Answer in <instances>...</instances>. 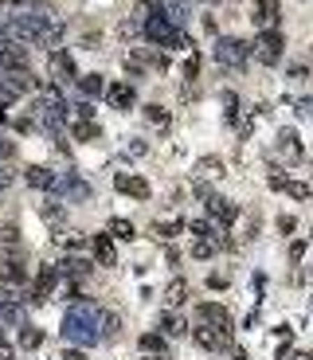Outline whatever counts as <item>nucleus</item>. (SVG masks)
Segmentation results:
<instances>
[{
  "mask_svg": "<svg viewBox=\"0 0 313 360\" xmlns=\"http://www.w3.org/2000/svg\"><path fill=\"white\" fill-rule=\"evenodd\" d=\"M63 360H82V352H78V349H67V352H63Z\"/></svg>",
  "mask_w": 313,
  "mask_h": 360,
  "instance_id": "79ce46f5",
  "label": "nucleus"
},
{
  "mask_svg": "<svg viewBox=\"0 0 313 360\" xmlns=\"http://www.w3.org/2000/svg\"><path fill=\"white\" fill-rule=\"evenodd\" d=\"M196 317L204 321V325H215V329H227V333H231V313H227L224 306H215V301H204V306L196 310Z\"/></svg>",
  "mask_w": 313,
  "mask_h": 360,
  "instance_id": "4468645a",
  "label": "nucleus"
},
{
  "mask_svg": "<svg viewBox=\"0 0 313 360\" xmlns=\"http://www.w3.org/2000/svg\"><path fill=\"white\" fill-rule=\"evenodd\" d=\"M20 345H24V349H39V345H43V333H39L36 325H24V329H20Z\"/></svg>",
  "mask_w": 313,
  "mask_h": 360,
  "instance_id": "c85d7f7f",
  "label": "nucleus"
},
{
  "mask_svg": "<svg viewBox=\"0 0 313 360\" xmlns=\"http://www.w3.org/2000/svg\"><path fill=\"white\" fill-rule=\"evenodd\" d=\"M290 360H310V352H290Z\"/></svg>",
  "mask_w": 313,
  "mask_h": 360,
  "instance_id": "37998d69",
  "label": "nucleus"
},
{
  "mask_svg": "<svg viewBox=\"0 0 313 360\" xmlns=\"http://www.w3.org/2000/svg\"><path fill=\"white\" fill-rule=\"evenodd\" d=\"M12 180H16V172H12L8 165H0V192H8V188H12Z\"/></svg>",
  "mask_w": 313,
  "mask_h": 360,
  "instance_id": "f704fd0d",
  "label": "nucleus"
},
{
  "mask_svg": "<svg viewBox=\"0 0 313 360\" xmlns=\"http://www.w3.org/2000/svg\"><path fill=\"white\" fill-rule=\"evenodd\" d=\"M302 255H305V243H293V247H290V262H302Z\"/></svg>",
  "mask_w": 313,
  "mask_h": 360,
  "instance_id": "58836bf2",
  "label": "nucleus"
},
{
  "mask_svg": "<svg viewBox=\"0 0 313 360\" xmlns=\"http://www.w3.org/2000/svg\"><path fill=\"white\" fill-rule=\"evenodd\" d=\"M282 51H286L282 28H263L259 36H254V43H251V55L263 63V67H278V63H282Z\"/></svg>",
  "mask_w": 313,
  "mask_h": 360,
  "instance_id": "7ed1b4c3",
  "label": "nucleus"
},
{
  "mask_svg": "<svg viewBox=\"0 0 313 360\" xmlns=\"http://www.w3.org/2000/svg\"><path fill=\"white\" fill-rule=\"evenodd\" d=\"M24 180H28L31 188H39V192H55L59 188V172H51L48 165H31V169L24 172Z\"/></svg>",
  "mask_w": 313,
  "mask_h": 360,
  "instance_id": "f8f14e48",
  "label": "nucleus"
},
{
  "mask_svg": "<svg viewBox=\"0 0 313 360\" xmlns=\"http://www.w3.org/2000/svg\"><path fill=\"white\" fill-rule=\"evenodd\" d=\"M39 216H43L48 227L55 231V239H63V227H67V211H63V204H59V200H43V204H39Z\"/></svg>",
  "mask_w": 313,
  "mask_h": 360,
  "instance_id": "2eb2a0df",
  "label": "nucleus"
},
{
  "mask_svg": "<svg viewBox=\"0 0 313 360\" xmlns=\"http://www.w3.org/2000/svg\"><path fill=\"white\" fill-rule=\"evenodd\" d=\"M106 235H110V239H133V223H129V220H110L106 223Z\"/></svg>",
  "mask_w": 313,
  "mask_h": 360,
  "instance_id": "b1692460",
  "label": "nucleus"
},
{
  "mask_svg": "<svg viewBox=\"0 0 313 360\" xmlns=\"http://www.w3.org/2000/svg\"><path fill=\"white\" fill-rule=\"evenodd\" d=\"M180 231H184V223H153V239H173Z\"/></svg>",
  "mask_w": 313,
  "mask_h": 360,
  "instance_id": "7c9ffc66",
  "label": "nucleus"
},
{
  "mask_svg": "<svg viewBox=\"0 0 313 360\" xmlns=\"http://www.w3.org/2000/svg\"><path fill=\"white\" fill-rule=\"evenodd\" d=\"M278 16H282V0H251V20L263 28H278Z\"/></svg>",
  "mask_w": 313,
  "mask_h": 360,
  "instance_id": "0eeeda50",
  "label": "nucleus"
},
{
  "mask_svg": "<svg viewBox=\"0 0 313 360\" xmlns=\"http://www.w3.org/2000/svg\"><path fill=\"white\" fill-rule=\"evenodd\" d=\"M149 43H156V47H184V31L176 28V24L165 20V12L161 16H153V20H145V31H141Z\"/></svg>",
  "mask_w": 313,
  "mask_h": 360,
  "instance_id": "20e7f679",
  "label": "nucleus"
},
{
  "mask_svg": "<svg viewBox=\"0 0 313 360\" xmlns=\"http://www.w3.org/2000/svg\"><path fill=\"white\" fill-rule=\"evenodd\" d=\"M192 340L200 345V349H208V352H227V349H231V333L215 329V325H204V321H196Z\"/></svg>",
  "mask_w": 313,
  "mask_h": 360,
  "instance_id": "39448f33",
  "label": "nucleus"
},
{
  "mask_svg": "<svg viewBox=\"0 0 313 360\" xmlns=\"http://www.w3.org/2000/svg\"><path fill=\"white\" fill-rule=\"evenodd\" d=\"M59 278H63V274H59V267H48V262H43V267L36 270V282H31V290L24 294V301H48L51 294H55Z\"/></svg>",
  "mask_w": 313,
  "mask_h": 360,
  "instance_id": "423d86ee",
  "label": "nucleus"
},
{
  "mask_svg": "<svg viewBox=\"0 0 313 360\" xmlns=\"http://www.w3.org/2000/svg\"><path fill=\"white\" fill-rule=\"evenodd\" d=\"M298 106V114H305V118H313V98H298L293 102Z\"/></svg>",
  "mask_w": 313,
  "mask_h": 360,
  "instance_id": "c9c22d12",
  "label": "nucleus"
},
{
  "mask_svg": "<svg viewBox=\"0 0 313 360\" xmlns=\"http://www.w3.org/2000/svg\"><path fill=\"white\" fill-rule=\"evenodd\" d=\"M208 220H215L219 227H227V223L239 220V208H235L231 200H224V196H208Z\"/></svg>",
  "mask_w": 313,
  "mask_h": 360,
  "instance_id": "9b49d317",
  "label": "nucleus"
},
{
  "mask_svg": "<svg viewBox=\"0 0 313 360\" xmlns=\"http://www.w3.org/2000/svg\"><path fill=\"white\" fill-rule=\"evenodd\" d=\"M161 325H165V333H184V321L173 317V313H165V317H161Z\"/></svg>",
  "mask_w": 313,
  "mask_h": 360,
  "instance_id": "473e14b6",
  "label": "nucleus"
},
{
  "mask_svg": "<svg viewBox=\"0 0 313 360\" xmlns=\"http://www.w3.org/2000/svg\"><path fill=\"white\" fill-rule=\"evenodd\" d=\"M145 121H149V126H156V130H168V121H173V118H168V110H165V106H156V102H149V106H145Z\"/></svg>",
  "mask_w": 313,
  "mask_h": 360,
  "instance_id": "4be33fe9",
  "label": "nucleus"
},
{
  "mask_svg": "<svg viewBox=\"0 0 313 360\" xmlns=\"http://www.w3.org/2000/svg\"><path fill=\"white\" fill-rule=\"evenodd\" d=\"M75 59H71L67 51H51V87H67L75 82Z\"/></svg>",
  "mask_w": 313,
  "mask_h": 360,
  "instance_id": "6e6552de",
  "label": "nucleus"
},
{
  "mask_svg": "<svg viewBox=\"0 0 313 360\" xmlns=\"http://www.w3.org/2000/svg\"><path fill=\"white\" fill-rule=\"evenodd\" d=\"M90 270H94V259H82V255H63L59 259V274L63 278H87Z\"/></svg>",
  "mask_w": 313,
  "mask_h": 360,
  "instance_id": "ddd939ff",
  "label": "nucleus"
},
{
  "mask_svg": "<svg viewBox=\"0 0 313 360\" xmlns=\"http://www.w3.org/2000/svg\"><path fill=\"white\" fill-rule=\"evenodd\" d=\"M212 55H215V63H219V67L243 70L247 59H251V43H247V40H235V36H215Z\"/></svg>",
  "mask_w": 313,
  "mask_h": 360,
  "instance_id": "f03ea898",
  "label": "nucleus"
},
{
  "mask_svg": "<svg viewBox=\"0 0 313 360\" xmlns=\"http://www.w3.org/2000/svg\"><path fill=\"white\" fill-rule=\"evenodd\" d=\"M0 243H20V231H16V223H4V227H0Z\"/></svg>",
  "mask_w": 313,
  "mask_h": 360,
  "instance_id": "72a5a7b5",
  "label": "nucleus"
},
{
  "mask_svg": "<svg viewBox=\"0 0 313 360\" xmlns=\"http://www.w3.org/2000/svg\"><path fill=\"white\" fill-rule=\"evenodd\" d=\"M208 286H212V290H224L227 278H224V274H212V278H208Z\"/></svg>",
  "mask_w": 313,
  "mask_h": 360,
  "instance_id": "ea45409f",
  "label": "nucleus"
},
{
  "mask_svg": "<svg viewBox=\"0 0 313 360\" xmlns=\"http://www.w3.org/2000/svg\"><path fill=\"white\" fill-rule=\"evenodd\" d=\"M0 337H4V321H0Z\"/></svg>",
  "mask_w": 313,
  "mask_h": 360,
  "instance_id": "de8ad7c7",
  "label": "nucleus"
},
{
  "mask_svg": "<svg viewBox=\"0 0 313 360\" xmlns=\"http://www.w3.org/2000/svg\"><path fill=\"white\" fill-rule=\"evenodd\" d=\"M75 110H78V118H90V121H94V106H90V102H78Z\"/></svg>",
  "mask_w": 313,
  "mask_h": 360,
  "instance_id": "4c0bfd02",
  "label": "nucleus"
},
{
  "mask_svg": "<svg viewBox=\"0 0 313 360\" xmlns=\"http://www.w3.org/2000/svg\"><path fill=\"white\" fill-rule=\"evenodd\" d=\"M0 360H16V352H12V345H4V340H0Z\"/></svg>",
  "mask_w": 313,
  "mask_h": 360,
  "instance_id": "a19ab883",
  "label": "nucleus"
},
{
  "mask_svg": "<svg viewBox=\"0 0 313 360\" xmlns=\"http://www.w3.org/2000/svg\"><path fill=\"white\" fill-rule=\"evenodd\" d=\"M55 192H63V200H87L90 184L78 177V172H59V188Z\"/></svg>",
  "mask_w": 313,
  "mask_h": 360,
  "instance_id": "1a4fd4ad",
  "label": "nucleus"
},
{
  "mask_svg": "<svg viewBox=\"0 0 313 360\" xmlns=\"http://www.w3.org/2000/svg\"><path fill=\"white\" fill-rule=\"evenodd\" d=\"M24 278H28V270L20 259H0V286H20Z\"/></svg>",
  "mask_w": 313,
  "mask_h": 360,
  "instance_id": "a211bd4d",
  "label": "nucleus"
},
{
  "mask_svg": "<svg viewBox=\"0 0 313 360\" xmlns=\"http://www.w3.org/2000/svg\"><path fill=\"white\" fill-rule=\"evenodd\" d=\"M90 255H94L102 267H117V250L110 243V235H90Z\"/></svg>",
  "mask_w": 313,
  "mask_h": 360,
  "instance_id": "f3484780",
  "label": "nucleus"
},
{
  "mask_svg": "<svg viewBox=\"0 0 313 360\" xmlns=\"http://www.w3.org/2000/svg\"><path fill=\"white\" fill-rule=\"evenodd\" d=\"M78 90H82L87 98H98V94L106 90V82H102V75H78Z\"/></svg>",
  "mask_w": 313,
  "mask_h": 360,
  "instance_id": "412c9836",
  "label": "nucleus"
},
{
  "mask_svg": "<svg viewBox=\"0 0 313 360\" xmlns=\"http://www.w3.org/2000/svg\"><path fill=\"white\" fill-rule=\"evenodd\" d=\"M71 133H75L78 141H94V137H98V126H94L90 118H78L75 126H71Z\"/></svg>",
  "mask_w": 313,
  "mask_h": 360,
  "instance_id": "bb28decb",
  "label": "nucleus"
},
{
  "mask_svg": "<svg viewBox=\"0 0 313 360\" xmlns=\"http://www.w3.org/2000/svg\"><path fill=\"white\" fill-rule=\"evenodd\" d=\"M184 298H188V282L173 278V282H168V290H165V301H168V306H180Z\"/></svg>",
  "mask_w": 313,
  "mask_h": 360,
  "instance_id": "393cba45",
  "label": "nucleus"
},
{
  "mask_svg": "<svg viewBox=\"0 0 313 360\" xmlns=\"http://www.w3.org/2000/svg\"><path fill=\"white\" fill-rule=\"evenodd\" d=\"M106 98H110V106H114V110H133V102H137V90L129 87V82H114V87L106 90Z\"/></svg>",
  "mask_w": 313,
  "mask_h": 360,
  "instance_id": "dca6fc26",
  "label": "nucleus"
},
{
  "mask_svg": "<svg viewBox=\"0 0 313 360\" xmlns=\"http://www.w3.org/2000/svg\"><path fill=\"white\" fill-rule=\"evenodd\" d=\"M282 192L293 200H310V184H302V180H282Z\"/></svg>",
  "mask_w": 313,
  "mask_h": 360,
  "instance_id": "c756f323",
  "label": "nucleus"
},
{
  "mask_svg": "<svg viewBox=\"0 0 313 360\" xmlns=\"http://www.w3.org/2000/svg\"><path fill=\"white\" fill-rule=\"evenodd\" d=\"M63 340H71L78 349L98 345L102 340V310L90 301H71V310L63 313Z\"/></svg>",
  "mask_w": 313,
  "mask_h": 360,
  "instance_id": "f257e3e1",
  "label": "nucleus"
},
{
  "mask_svg": "<svg viewBox=\"0 0 313 360\" xmlns=\"http://www.w3.org/2000/svg\"><path fill=\"white\" fill-rule=\"evenodd\" d=\"M235 360H247V357H243V352H235Z\"/></svg>",
  "mask_w": 313,
  "mask_h": 360,
  "instance_id": "49530a36",
  "label": "nucleus"
},
{
  "mask_svg": "<svg viewBox=\"0 0 313 360\" xmlns=\"http://www.w3.org/2000/svg\"><path fill=\"white\" fill-rule=\"evenodd\" d=\"M278 153L286 160H302V141H298L293 130H278Z\"/></svg>",
  "mask_w": 313,
  "mask_h": 360,
  "instance_id": "6ab92c4d",
  "label": "nucleus"
},
{
  "mask_svg": "<svg viewBox=\"0 0 313 360\" xmlns=\"http://www.w3.org/2000/svg\"><path fill=\"white\" fill-rule=\"evenodd\" d=\"M137 345H141V352H145V357L165 352V337H161V333H141V340H137Z\"/></svg>",
  "mask_w": 313,
  "mask_h": 360,
  "instance_id": "a878e982",
  "label": "nucleus"
},
{
  "mask_svg": "<svg viewBox=\"0 0 313 360\" xmlns=\"http://www.w3.org/2000/svg\"><path fill=\"white\" fill-rule=\"evenodd\" d=\"M117 329H122V317H117L114 310H106V313H102V340H114Z\"/></svg>",
  "mask_w": 313,
  "mask_h": 360,
  "instance_id": "cd10ccee",
  "label": "nucleus"
},
{
  "mask_svg": "<svg viewBox=\"0 0 313 360\" xmlns=\"http://www.w3.org/2000/svg\"><path fill=\"white\" fill-rule=\"evenodd\" d=\"M145 360H168V357H165V352H153V357H145Z\"/></svg>",
  "mask_w": 313,
  "mask_h": 360,
  "instance_id": "c03bdc74",
  "label": "nucleus"
},
{
  "mask_svg": "<svg viewBox=\"0 0 313 360\" xmlns=\"http://www.w3.org/2000/svg\"><path fill=\"white\" fill-rule=\"evenodd\" d=\"M0 4H28V0H0Z\"/></svg>",
  "mask_w": 313,
  "mask_h": 360,
  "instance_id": "a18cd8bd",
  "label": "nucleus"
},
{
  "mask_svg": "<svg viewBox=\"0 0 313 360\" xmlns=\"http://www.w3.org/2000/svg\"><path fill=\"white\" fill-rule=\"evenodd\" d=\"M188 231H192L196 239H212V235H215L219 227H212L208 220H192V223H188Z\"/></svg>",
  "mask_w": 313,
  "mask_h": 360,
  "instance_id": "2f4dec72",
  "label": "nucleus"
},
{
  "mask_svg": "<svg viewBox=\"0 0 313 360\" xmlns=\"http://www.w3.org/2000/svg\"><path fill=\"white\" fill-rule=\"evenodd\" d=\"M196 177H224V160L219 157H200L196 160Z\"/></svg>",
  "mask_w": 313,
  "mask_h": 360,
  "instance_id": "5701e85b",
  "label": "nucleus"
},
{
  "mask_svg": "<svg viewBox=\"0 0 313 360\" xmlns=\"http://www.w3.org/2000/svg\"><path fill=\"white\" fill-rule=\"evenodd\" d=\"M165 20L184 31V24L192 20V4H188V0H173V4H165Z\"/></svg>",
  "mask_w": 313,
  "mask_h": 360,
  "instance_id": "aec40b11",
  "label": "nucleus"
},
{
  "mask_svg": "<svg viewBox=\"0 0 313 360\" xmlns=\"http://www.w3.org/2000/svg\"><path fill=\"white\" fill-rule=\"evenodd\" d=\"M196 70H200V59H196V55H188V63H184V79H196Z\"/></svg>",
  "mask_w": 313,
  "mask_h": 360,
  "instance_id": "e433bc0d",
  "label": "nucleus"
},
{
  "mask_svg": "<svg viewBox=\"0 0 313 360\" xmlns=\"http://www.w3.org/2000/svg\"><path fill=\"white\" fill-rule=\"evenodd\" d=\"M114 184H117V192H126V196H133V200H149V180L145 177H133V172H117L114 177Z\"/></svg>",
  "mask_w": 313,
  "mask_h": 360,
  "instance_id": "9d476101",
  "label": "nucleus"
}]
</instances>
